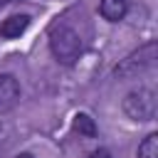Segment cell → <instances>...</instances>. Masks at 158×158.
Instances as JSON below:
<instances>
[{
	"label": "cell",
	"mask_w": 158,
	"mask_h": 158,
	"mask_svg": "<svg viewBox=\"0 0 158 158\" xmlns=\"http://www.w3.org/2000/svg\"><path fill=\"white\" fill-rule=\"evenodd\" d=\"M123 111L136 118V121H148L156 116V94L151 89H138V91H131L126 99H123Z\"/></svg>",
	"instance_id": "2"
},
{
	"label": "cell",
	"mask_w": 158,
	"mask_h": 158,
	"mask_svg": "<svg viewBox=\"0 0 158 158\" xmlns=\"http://www.w3.org/2000/svg\"><path fill=\"white\" fill-rule=\"evenodd\" d=\"M138 158H158V136L156 133L143 138V143L138 146Z\"/></svg>",
	"instance_id": "8"
},
{
	"label": "cell",
	"mask_w": 158,
	"mask_h": 158,
	"mask_svg": "<svg viewBox=\"0 0 158 158\" xmlns=\"http://www.w3.org/2000/svg\"><path fill=\"white\" fill-rule=\"evenodd\" d=\"M10 2H15V0H10Z\"/></svg>",
	"instance_id": "11"
},
{
	"label": "cell",
	"mask_w": 158,
	"mask_h": 158,
	"mask_svg": "<svg viewBox=\"0 0 158 158\" xmlns=\"http://www.w3.org/2000/svg\"><path fill=\"white\" fill-rule=\"evenodd\" d=\"M49 47L62 64H72L81 54V37L72 27H57L49 37Z\"/></svg>",
	"instance_id": "1"
},
{
	"label": "cell",
	"mask_w": 158,
	"mask_h": 158,
	"mask_svg": "<svg viewBox=\"0 0 158 158\" xmlns=\"http://www.w3.org/2000/svg\"><path fill=\"white\" fill-rule=\"evenodd\" d=\"M74 131H77L79 136L94 138V136H96V123H94L91 116H86V114H77V116H74Z\"/></svg>",
	"instance_id": "7"
},
{
	"label": "cell",
	"mask_w": 158,
	"mask_h": 158,
	"mask_svg": "<svg viewBox=\"0 0 158 158\" xmlns=\"http://www.w3.org/2000/svg\"><path fill=\"white\" fill-rule=\"evenodd\" d=\"M20 99V84L12 74H2L0 77V114L10 111Z\"/></svg>",
	"instance_id": "4"
},
{
	"label": "cell",
	"mask_w": 158,
	"mask_h": 158,
	"mask_svg": "<svg viewBox=\"0 0 158 158\" xmlns=\"http://www.w3.org/2000/svg\"><path fill=\"white\" fill-rule=\"evenodd\" d=\"M101 17H106L109 22H118L126 15V0H101L99 5Z\"/></svg>",
	"instance_id": "6"
},
{
	"label": "cell",
	"mask_w": 158,
	"mask_h": 158,
	"mask_svg": "<svg viewBox=\"0 0 158 158\" xmlns=\"http://www.w3.org/2000/svg\"><path fill=\"white\" fill-rule=\"evenodd\" d=\"M15 158H35L32 153H20V156H15Z\"/></svg>",
	"instance_id": "10"
},
{
	"label": "cell",
	"mask_w": 158,
	"mask_h": 158,
	"mask_svg": "<svg viewBox=\"0 0 158 158\" xmlns=\"http://www.w3.org/2000/svg\"><path fill=\"white\" fill-rule=\"evenodd\" d=\"M156 54H158L156 42H148L146 47H141L138 52H133L128 59H123L121 67H116V77H136L138 72L148 69L156 62Z\"/></svg>",
	"instance_id": "3"
},
{
	"label": "cell",
	"mask_w": 158,
	"mask_h": 158,
	"mask_svg": "<svg viewBox=\"0 0 158 158\" xmlns=\"http://www.w3.org/2000/svg\"><path fill=\"white\" fill-rule=\"evenodd\" d=\"M89 158H111V156H109V151H104V148H101V151H94Z\"/></svg>",
	"instance_id": "9"
},
{
	"label": "cell",
	"mask_w": 158,
	"mask_h": 158,
	"mask_svg": "<svg viewBox=\"0 0 158 158\" xmlns=\"http://www.w3.org/2000/svg\"><path fill=\"white\" fill-rule=\"evenodd\" d=\"M27 25H30V17L27 15H12V17H7L0 25V35L5 40H15V37H20L27 30Z\"/></svg>",
	"instance_id": "5"
}]
</instances>
